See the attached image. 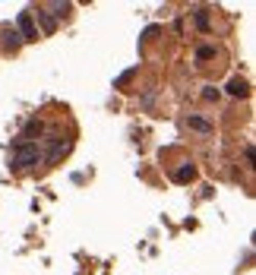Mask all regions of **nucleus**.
Instances as JSON below:
<instances>
[{
  "instance_id": "nucleus-1",
  "label": "nucleus",
  "mask_w": 256,
  "mask_h": 275,
  "mask_svg": "<svg viewBox=\"0 0 256 275\" xmlns=\"http://www.w3.org/2000/svg\"><path fill=\"white\" fill-rule=\"evenodd\" d=\"M13 164H16V168L38 164V145H35V142H19V145L13 149Z\"/></svg>"
},
{
  "instance_id": "nucleus-2",
  "label": "nucleus",
  "mask_w": 256,
  "mask_h": 275,
  "mask_svg": "<svg viewBox=\"0 0 256 275\" xmlns=\"http://www.w3.org/2000/svg\"><path fill=\"white\" fill-rule=\"evenodd\" d=\"M16 26H19V32H23V41H38V29H35V23H32V13H19Z\"/></svg>"
},
{
  "instance_id": "nucleus-3",
  "label": "nucleus",
  "mask_w": 256,
  "mask_h": 275,
  "mask_svg": "<svg viewBox=\"0 0 256 275\" xmlns=\"http://www.w3.org/2000/svg\"><path fill=\"white\" fill-rule=\"evenodd\" d=\"M193 177H196V168H193V164H180V168L174 171V180H177V183H190Z\"/></svg>"
},
{
  "instance_id": "nucleus-4",
  "label": "nucleus",
  "mask_w": 256,
  "mask_h": 275,
  "mask_svg": "<svg viewBox=\"0 0 256 275\" xmlns=\"http://www.w3.org/2000/svg\"><path fill=\"white\" fill-rule=\"evenodd\" d=\"M67 152H70V142H63V139H54V149L48 152V161L54 164V161H57L60 155H67Z\"/></svg>"
},
{
  "instance_id": "nucleus-5",
  "label": "nucleus",
  "mask_w": 256,
  "mask_h": 275,
  "mask_svg": "<svg viewBox=\"0 0 256 275\" xmlns=\"http://www.w3.org/2000/svg\"><path fill=\"white\" fill-rule=\"evenodd\" d=\"M228 92H231V95H237V98H244V95H247L250 89H247V82H244L241 76H234V79L228 82Z\"/></svg>"
},
{
  "instance_id": "nucleus-6",
  "label": "nucleus",
  "mask_w": 256,
  "mask_h": 275,
  "mask_svg": "<svg viewBox=\"0 0 256 275\" xmlns=\"http://www.w3.org/2000/svg\"><path fill=\"white\" fill-rule=\"evenodd\" d=\"M193 130H199V133H212V123L206 120V117H196V114H190V120H187Z\"/></svg>"
},
{
  "instance_id": "nucleus-7",
  "label": "nucleus",
  "mask_w": 256,
  "mask_h": 275,
  "mask_svg": "<svg viewBox=\"0 0 256 275\" xmlns=\"http://www.w3.org/2000/svg\"><path fill=\"white\" fill-rule=\"evenodd\" d=\"M38 19H41V26H45V32H48V35H51L54 29H57V23H54L51 16H48V10H38Z\"/></svg>"
},
{
  "instance_id": "nucleus-8",
  "label": "nucleus",
  "mask_w": 256,
  "mask_h": 275,
  "mask_svg": "<svg viewBox=\"0 0 256 275\" xmlns=\"http://www.w3.org/2000/svg\"><path fill=\"white\" fill-rule=\"evenodd\" d=\"M212 57H215V48L212 45H203V48L196 51V60H212Z\"/></svg>"
},
{
  "instance_id": "nucleus-9",
  "label": "nucleus",
  "mask_w": 256,
  "mask_h": 275,
  "mask_svg": "<svg viewBox=\"0 0 256 275\" xmlns=\"http://www.w3.org/2000/svg\"><path fill=\"white\" fill-rule=\"evenodd\" d=\"M196 26L203 29V32H209V13L206 10H196Z\"/></svg>"
},
{
  "instance_id": "nucleus-10",
  "label": "nucleus",
  "mask_w": 256,
  "mask_h": 275,
  "mask_svg": "<svg viewBox=\"0 0 256 275\" xmlns=\"http://www.w3.org/2000/svg\"><path fill=\"white\" fill-rule=\"evenodd\" d=\"M7 48H10V51L19 48V35H16V32H7Z\"/></svg>"
},
{
  "instance_id": "nucleus-11",
  "label": "nucleus",
  "mask_w": 256,
  "mask_h": 275,
  "mask_svg": "<svg viewBox=\"0 0 256 275\" xmlns=\"http://www.w3.org/2000/svg\"><path fill=\"white\" fill-rule=\"evenodd\" d=\"M203 98H206V101H215V98H218V89H215V86H206V89H203Z\"/></svg>"
}]
</instances>
